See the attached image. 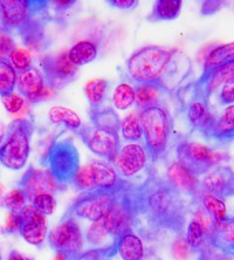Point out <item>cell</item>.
Here are the masks:
<instances>
[{"mask_svg":"<svg viewBox=\"0 0 234 260\" xmlns=\"http://www.w3.org/2000/svg\"><path fill=\"white\" fill-rule=\"evenodd\" d=\"M74 183L79 189L86 190L88 192H89V191L97 190L96 186H95L91 164H87V166H83L80 168L78 173L75 175Z\"/></svg>","mask_w":234,"mask_h":260,"instance_id":"obj_36","label":"cell"},{"mask_svg":"<svg viewBox=\"0 0 234 260\" xmlns=\"http://www.w3.org/2000/svg\"><path fill=\"white\" fill-rule=\"evenodd\" d=\"M189 118L195 127H202L209 122V114L203 102H193L189 109Z\"/></svg>","mask_w":234,"mask_h":260,"instance_id":"obj_40","label":"cell"},{"mask_svg":"<svg viewBox=\"0 0 234 260\" xmlns=\"http://www.w3.org/2000/svg\"><path fill=\"white\" fill-rule=\"evenodd\" d=\"M148 206L155 218L162 220L174 219L177 216V201L170 189H156L148 198Z\"/></svg>","mask_w":234,"mask_h":260,"instance_id":"obj_15","label":"cell"},{"mask_svg":"<svg viewBox=\"0 0 234 260\" xmlns=\"http://www.w3.org/2000/svg\"><path fill=\"white\" fill-rule=\"evenodd\" d=\"M7 260H32L30 258H26L25 255L19 253L18 251H12L9 255V259Z\"/></svg>","mask_w":234,"mask_h":260,"instance_id":"obj_48","label":"cell"},{"mask_svg":"<svg viewBox=\"0 0 234 260\" xmlns=\"http://www.w3.org/2000/svg\"><path fill=\"white\" fill-rule=\"evenodd\" d=\"M160 87L157 82L141 83L136 88V102L141 108H150L157 106L160 98Z\"/></svg>","mask_w":234,"mask_h":260,"instance_id":"obj_23","label":"cell"},{"mask_svg":"<svg viewBox=\"0 0 234 260\" xmlns=\"http://www.w3.org/2000/svg\"><path fill=\"white\" fill-rule=\"evenodd\" d=\"M33 205L44 215H52L55 211L56 201L52 193H42L33 200Z\"/></svg>","mask_w":234,"mask_h":260,"instance_id":"obj_41","label":"cell"},{"mask_svg":"<svg viewBox=\"0 0 234 260\" xmlns=\"http://www.w3.org/2000/svg\"><path fill=\"white\" fill-rule=\"evenodd\" d=\"M117 169L125 177L136 175L147 163V154L143 147L135 142L124 145L115 158Z\"/></svg>","mask_w":234,"mask_h":260,"instance_id":"obj_13","label":"cell"},{"mask_svg":"<svg viewBox=\"0 0 234 260\" xmlns=\"http://www.w3.org/2000/svg\"><path fill=\"white\" fill-rule=\"evenodd\" d=\"M20 235L30 245L39 246L47 236V225H21Z\"/></svg>","mask_w":234,"mask_h":260,"instance_id":"obj_32","label":"cell"},{"mask_svg":"<svg viewBox=\"0 0 234 260\" xmlns=\"http://www.w3.org/2000/svg\"><path fill=\"white\" fill-rule=\"evenodd\" d=\"M182 9L180 0H158L153 5V20H174L178 17Z\"/></svg>","mask_w":234,"mask_h":260,"instance_id":"obj_26","label":"cell"},{"mask_svg":"<svg viewBox=\"0 0 234 260\" xmlns=\"http://www.w3.org/2000/svg\"><path fill=\"white\" fill-rule=\"evenodd\" d=\"M203 208L206 210L216 224L221 223L222 220L226 219L227 210H226V205L221 198L214 196L212 193L205 192L203 196Z\"/></svg>","mask_w":234,"mask_h":260,"instance_id":"obj_28","label":"cell"},{"mask_svg":"<svg viewBox=\"0 0 234 260\" xmlns=\"http://www.w3.org/2000/svg\"><path fill=\"white\" fill-rule=\"evenodd\" d=\"M168 178L175 189L193 192L198 188V179L192 171L182 163H172L168 169Z\"/></svg>","mask_w":234,"mask_h":260,"instance_id":"obj_17","label":"cell"},{"mask_svg":"<svg viewBox=\"0 0 234 260\" xmlns=\"http://www.w3.org/2000/svg\"><path fill=\"white\" fill-rule=\"evenodd\" d=\"M33 125L25 118H17L6 129L4 142L0 145V163L11 170H20L27 163L29 141Z\"/></svg>","mask_w":234,"mask_h":260,"instance_id":"obj_1","label":"cell"},{"mask_svg":"<svg viewBox=\"0 0 234 260\" xmlns=\"http://www.w3.org/2000/svg\"><path fill=\"white\" fill-rule=\"evenodd\" d=\"M109 232L107 230L106 225H105V220L99 219L94 221L91 224V226L88 229L87 232V240L90 244H94V245H97V244H101L102 242L108 238Z\"/></svg>","mask_w":234,"mask_h":260,"instance_id":"obj_38","label":"cell"},{"mask_svg":"<svg viewBox=\"0 0 234 260\" xmlns=\"http://www.w3.org/2000/svg\"><path fill=\"white\" fill-rule=\"evenodd\" d=\"M117 251L123 260H142L144 255V246L141 238L129 232L120 237Z\"/></svg>","mask_w":234,"mask_h":260,"instance_id":"obj_20","label":"cell"},{"mask_svg":"<svg viewBox=\"0 0 234 260\" xmlns=\"http://www.w3.org/2000/svg\"><path fill=\"white\" fill-rule=\"evenodd\" d=\"M179 163L185 166L194 175L205 173L220 159V155L198 142L183 143L178 148Z\"/></svg>","mask_w":234,"mask_h":260,"instance_id":"obj_7","label":"cell"},{"mask_svg":"<svg viewBox=\"0 0 234 260\" xmlns=\"http://www.w3.org/2000/svg\"><path fill=\"white\" fill-rule=\"evenodd\" d=\"M91 169H93L94 182L96 189L111 191L117 185V174L114 170V168L110 167L109 164L94 162L91 164Z\"/></svg>","mask_w":234,"mask_h":260,"instance_id":"obj_21","label":"cell"},{"mask_svg":"<svg viewBox=\"0 0 234 260\" xmlns=\"http://www.w3.org/2000/svg\"><path fill=\"white\" fill-rule=\"evenodd\" d=\"M51 246L57 252H64L69 255L80 253L83 246V237L81 229L74 219H68L49 233Z\"/></svg>","mask_w":234,"mask_h":260,"instance_id":"obj_9","label":"cell"},{"mask_svg":"<svg viewBox=\"0 0 234 260\" xmlns=\"http://www.w3.org/2000/svg\"><path fill=\"white\" fill-rule=\"evenodd\" d=\"M15 87L22 98L33 103L46 101L55 95L53 87L46 86L44 75L36 68H29L27 71L21 72L18 75Z\"/></svg>","mask_w":234,"mask_h":260,"instance_id":"obj_10","label":"cell"},{"mask_svg":"<svg viewBox=\"0 0 234 260\" xmlns=\"http://www.w3.org/2000/svg\"><path fill=\"white\" fill-rule=\"evenodd\" d=\"M109 4L110 5H114L115 7H117V9L128 10L135 6L137 2H135V0H111Z\"/></svg>","mask_w":234,"mask_h":260,"instance_id":"obj_47","label":"cell"},{"mask_svg":"<svg viewBox=\"0 0 234 260\" xmlns=\"http://www.w3.org/2000/svg\"><path fill=\"white\" fill-rule=\"evenodd\" d=\"M5 135H6V127H5V124L0 121V145H2V143L4 142Z\"/></svg>","mask_w":234,"mask_h":260,"instance_id":"obj_50","label":"cell"},{"mask_svg":"<svg viewBox=\"0 0 234 260\" xmlns=\"http://www.w3.org/2000/svg\"><path fill=\"white\" fill-rule=\"evenodd\" d=\"M2 102L7 112L12 114L19 113L25 106V99L14 91L9 95H5V96H2Z\"/></svg>","mask_w":234,"mask_h":260,"instance_id":"obj_43","label":"cell"},{"mask_svg":"<svg viewBox=\"0 0 234 260\" xmlns=\"http://www.w3.org/2000/svg\"><path fill=\"white\" fill-rule=\"evenodd\" d=\"M123 137L128 141H138L143 135L140 117L136 114H130L124 118L123 123L121 125Z\"/></svg>","mask_w":234,"mask_h":260,"instance_id":"obj_33","label":"cell"},{"mask_svg":"<svg viewBox=\"0 0 234 260\" xmlns=\"http://www.w3.org/2000/svg\"><path fill=\"white\" fill-rule=\"evenodd\" d=\"M97 47L90 41H80L69 49L68 58L75 66H83L96 59Z\"/></svg>","mask_w":234,"mask_h":260,"instance_id":"obj_22","label":"cell"},{"mask_svg":"<svg viewBox=\"0 0 234 260\" xmlns=\"http://www.w3.org/2000/svg\"><path fill=\"white\" fill-rule=\"evenodd\" d=\"M82 139L86 142L87 147L90 149L94 154L102 157L108 158H116L118 154V145H120V140H118L117 130L105 127H97L95 125L94 128H84L81 132Z\"/></svg>","mask_w":234,"mask_h":260,"instance_id":"obj_8","label":"cell"},{"mask_svg":"<svg viewBox=\"0 0 234 260\" xmlns=\"http://www.w3.org/2000/svg\"><path fill=\"white\" fill-rule=\"evenodd\" d=\"M21 225H47L46 215L39 211L34 205H26L19 213Z\"/></svg>","mask_w":234,"mask_h":260,"instance_id":"obj_37","label":"cell"},{"mask_svg":"<svg viewBox=\"0 0 234 260\" xmlns=\"http://www.w3.org/2000/svg\"><path fill=\"white\" fill-rule=\"evenodd\" d=\"M103 220H105V225L109 235L120 238L121 236L128 233L130 226H131V210L125 201L115 200L113 206L107 213V216L103 218Z\"/></svg>","mask_w":234,"mask_h":260,"instance_id":"obj_14","label":"cell"},{"mask_svg":"<svg viewBox=\"0 0 234 260\" xmlns=\"http://www.w3.org/2000/svg\"><path fill=\"white\" fill-rule=\"evenodd\" d=\"M172 52L158 46H147L138 49L128 60V72L140 83L156 82L166 71Z\"/></svg>","mask_w":234,"mask_h":260,"instance_id":"obj_2","label":"cell"},{"mask_svg":"<svg viewBox=\"0 0 234 260\" xmlns=\"http://www.w3.org/2000/svg\"><path fill=\"white\" fill-rule=\"evenodd\" d=\"M140 121L148 151L153 157L163 154L166 149L171 127L166 110L158 106L145 108L142 110Z\"/></svg>","mask_w":234,"mask_h":260,"instance_id":"obj_3","label":"cell"},{"mask_svg":"<svg viewBox=\"0 0 234 260\" xmlns=\"http://www.w3.org/2000/svg\"><path fill=\"white\" fill-rule=\"evenodd\" d=\"M107 88H108V82L102 79H94L90 80L84 87V94L90 102L91 106L96 107L103 101L106 96Z\"/></svg>","mask_w":234,"mask_h":260,"instance_id":"obj_31","label":"cell"},{"mask_svg":"<svg viewBox=\"0 0 234 260\" xmlns=\"http://www.w3.org/2000/svg\"><path fill=\"white\" fill-rule=\"evenodd\" d=\"M113 101L117 109H128L136 101V91L128 83H121L120 86L116 87V89L114 91Z\"/></svg>","mask_w":234,"mask_h":260,"instance_id":"obj_30","label":"cell"},{"mask_svg":"<svg viewBox=\"0 0 234 260\" xmlns=\"http://www.w3.org/2000/svg\"><path fill=\"white\" fill-rule=\"evenodd\" d=\"M213 134L218 137L234 136V105L228 106L213 125Z\"/></svg>","mask_w":234,"mask_h":260,"instance_id":"obj_29","label":"cell"},{"mask_svg":"<svg viewBox=\"0 0 234 260\" xmlns=\"http://www.w3.org/2000/svg\"><path fill=\"white\" fill-rule=\"evenodd\" d=\"M49 171L62 184L74 182L80 169L79 152L71 140H61L51 147L48 152Z\"/></svg>","mask_w":234,"mask_h":260,"instance_id":"obj_4","label":"cell"},{"mask_svg":"<svg viewBox=\"0 0 234 260\" xmlns=\"http://www.w3.org/2000/svg\"><path fill=\"white\" fill-rule=\"evenodd\" d=\"M0 260H2V254H0Z\"/></svg>","mask_w":234,"mask_h":260,"instance_id":"obj_52","label":"cell"},{"mask_svg":"<svg viewBox=\"0 0 234 260\" xmlns=\"http://www.w3.org/2000/svg\"><path fill=\"white\" fill-rule=\"evenodd\" d=\"M42 70L45 72L46 79L48 80L49 86L53 88H60L71 82L78 72V66H75L68 58V53H61L56 56L47 58L42 62Z\"/></svg>","mask_w":234,"mask_h":260,"instance_id":"obj_12","label":"cell"},{"mask_svg":"<svg viewBox=\"0 0 234 260\" xmlns=\"http://www.w3.org/2000/svg\"><path fill=\"white\" fill-rule=\"evenodd\" d=\"M17 72L7 58H0V98L13 93L17 85Z\"/></svg>","mask_w":234,"mask_h":260,"instance_id":"obj_25","label":"cell"},{"mask_svg":"<svg viewBox=\"0 0 234 260\" xmlns=\"http://www.w3.org/2000/svg\"><path fill=\"white\" fill-rule=\"evenodd\" d=\"M48 118L54 124H64L68 128L79 129L81 127V120L80 116L72 109L66 107L55 106L48 112Z\"/></svg>","mask_w":234,"mask_h":260,"instance_id":"obj_24","label":"cell"},{"mask_svg":"<svg viewBox=\"0 0 234 260\" xmlns=\"http://www.w3.org/2000/svg\"><path fill=\"white\" fill-rule=\"evenodd\" d=\"M15 48L14 40L10 34H0V58H6Z\"/></svg>","mask_w":234,"mask_h":260,"instance_id":"obj_44","label":"cell"},{"mask_svg":"<svg viewBox=\"0 0 234 260\" xmlns=\"http://www.w3.org/2000/svg\"><path fill=\"white\" fill-rule=\"evenodd\" d=\"M232 80H234V60L214 67L212 70L205 71L203 82L205 83L206 89L210 93H213L220 86L225 85L228 81H232Z\"/></svg>","mask_w":234,"mask_h":260,"instance_id":"obj_18","label":"cell"},{"mask_svg":"<svg viewBox=\"0 0 234 260\" xmlns=\"http://www.w3.org/2000/svg\"><path fill=\"white\" fill-rule=\"evenodd\" d=\"M206 260H233V259L228 258V257H212V258L206 259Z\"/></svg>","mask_w":234,"mask_h":260,"instance_id":"obj_51","label":"cell"},{"mask_svg":"<svg viewBox=\"0 0 234 260\" xmlns=\"http://www.w3.org/2000/svg\"><path fill=\"white\" fill-rule=\"evenodd\" d=\"M172 254L176 260H191L193 254V247L187 243L185 238H178L172 245Z\"/></svg>","mask_w":234,"mask_h":260,"instance_id":"obj_42","label":"cell"},{"mask_svg":"<svg viewBox=\"0 0 234 260\" xmlns=\"http://www.w3.org/2000/svg\"><path fill=\"white\" fill-rule=\"evenodd\" d=\"M10 62L15 71L25 72L30 68L32 64V55L26 48L15 47L9 55Z\"/></svg>","mask_w":234,"mask_h":260,"instance_id":"obj_34","label":"cell"},{"mask_svg":"<svg viewBox=\"0 0 234 260\" xmlns=\"http://www.w3.org/2000/svg\"><path fill=\"white\" fill-rule=\"evenodd\" d=\"M60 183L56 181L54 176L49 170H38L30 169L27 170L22 176L20 182V189L25 193L27 201L33 202L34 198L42 193H53L59 189Z\"/></svg>","mask_w":234,"mask_h":260,"instance_id":"obj_11","label":"cell"},{"mask_svg":"<svg viewBox=\"0 0 234 260\" xmlns=\"http://www.w3.org/2000/svg\"><path fill=\"white\" fill-rule=\"evenodd\" d=\"M34 4L27 0H0V34H27Z\"/></svg>","mask_w":234,"mask_h":260,"instance_id":"obj_5","label":"cell"},{"mask_svg":"<svg viewBox=\"0 0 234 260\" xmlns=\"http://www.w3.org/2000/svg\"><path fill=\"white\" fill-rule=\"evenodd\" d=\"M220 100L225 105L232 106V103H234V80L222 85L220 90Z\"/></svg>","mask_w":234,"mask_h":260,"instance_id":"obj_45","label":"cell"},{"mask_svg":"<svg viewBox=\"0 0 234 260\" xmlns=\"http://www.w3.org/2000/svg\"><path fill=\"white\" fill-rule=\"evenodd\" d=\"M203 188L207 193L219 198L234 194V173L226 167L217 168L203 179Z\"/></svg>","mask_w":234,"mask_h":260,"instance_id":"obj_16","label":"cell"},{"mask_svg":"<svg viewBox=\"0 0 234 260\" xmlns=\"http://www.w3.org/2000/svg\"><path fill=\"white\" fill-rule=\"evenodd\" d=\"M206 237V232L198 221L192 220L187 226L186 232V240L193 248H197L204 243Z\"/></svg>","mask_w":234,"mask_h":260,"instance_id":"obj_39","label":"cell"},{"mask_svg":"<svg viewBox=\"0 0 234 260\" xmlns=\"http://www.w3.org/2000/svg\"><path fill=\"white\" fill-rule=\"evenodd\" d=\"M21 221H20V216L19 213L14 212H9L6 216V221H5V229L7 232H15L20 231Z\"/></svg>","mask_w":234,"mask_h":260,"instance_id":"obj_46","label":"cell"},{"mask_svg":"<svg viewBox=\"0 0 234 260\" xmlns=\"http://www.w3.org/2000/svg\"><path fill=\"white\" fill-rule=\"evenodd\" d=\"M54 260H71V255L64 252H56Z\"/></svg>","mask_w":234,"mask_h":260,"instance_id":"obj_49","label":"cell"},{"mask_svg":"<svg viewBox=\"0 0 234 260\" xmlns=\"http://www.w3.org/2000/svg\"><path fill=\"white\" fill-rule=\"evenodd\" d=\"M115 198L110 191L94 190L87 192L73 206V210L79 217L91 221L103 219L113 206Z\"/></svg>","mask_w":234,"mask_h":260,"instance_id":"obj_6","label":"cell"},{"mask_svg":"<svg viewBox=\"0 0 234 260\" xmlns=\"http://www.w3.org/2000/svg\"><path fill=\"white\" fill-rule=\"evenodd\" d=\"M26 201H27V198H26L25 193L22 192L20 188H18L6 193V196L4 197V205L10 212L20 213L26 206Z\"/></svg>","mask_w":234,"mask_h":260,"instance_id":"obj_35","label":"cell"},{"mask_svg":"<svg viewBox=\"0 0 234 260\" xmlns=\"http://www.w3.org/2000/svg\"><path fill=\"white\" fill-rule=\"evenodd\" d=\"M211 238L218 248L234 253V218L225 219L214 225Z\"/></svg>","mask_w":234,"mask_h":260,"instance_id":"obj_19","label":"cell"},{"mask_svg":"<svg viewBox=\"0 0 234 260\" xmlns=\"http://www.w3.org/2000/svg\"><path fill=\"white\" fill-rule=\"evenodd\" d=\"M234 60V41L233 43L218 46L211 51V53L207 55L206 62H205V71L212 70L214 67L220 66L222 63L229 62V61Z\"/></svg>","mask_w":234,"mask_h":260,"instance_id":"obj_27","label":"cell"}]
</instances>
